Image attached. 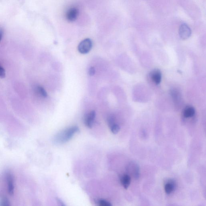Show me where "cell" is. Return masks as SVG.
Segmentation results:
<instances>
[{
    "mask_svg": "<svg viewBox=\"0 0 206 206\" xmlns=\"http://www.w3.org/2000/svg\"><path fill=\"white\" fill-rule=\"evenodd\" d=\"M78 14H79L78 10L77 8L73 7L68 10L66 15V17L67 20L72 22L76 20L78 17Z\"/></svg>",
    "mask_w": 206,
    "mask_h": 206,
    "instance_id": "obj_6",
    "label": "cell"
},
{
    "mask_svg": "<svg viewBox=\"0 0 206 206\" xmlns=\"http://www.w3.org/2000/svg\"><path fill=\"white\" fill-rule=\"evenodd\" d=\"M56 201L59 205L61 206H65V204H64V203H63L62 201L60 199H59V198H56Z\"/></svg>",
    "mask_w": 206,
    "mask_h": 206,
    "instance_id": "obj_16",
    "label": "cell"
},
{
    "mask_svg": "<svg viewBox=\"0 0 206 206\" xmlns=\"http://www.w3.org/2000/svg\"><path fill=\"white\" fill-rule=\"evenodd\" d=\"M179 37L184 40L189 38L192 34L190 27L186 23H183L179 26Z\"/></svg>",
    "mask_w": 206,
    "mask_h": 206,
    "instance_id": "obj_3",
    "label": "cell"
},
{
    "mask_svg": "<svg viewBox=\"0 0 206 206\" xmlns=\"http://www.w3.org/2000/svg\"><path fill=\"white\" fill-rule=\"evenodd\" d=\"M121 184L125 189H127L129 187L131 183V178L129 175L125 174L121 177Z\"/></svg>",
    "mask_w": 206,
    "mask_h": 206,
    "instance_id": "obj_9",
    "label": "cell"
},
{
    "mask_svg": "<svg viewBox=\"0 0 206 206\" xmlns=\"http://www.w3.org/2000/svg\"><path fill=\"white\" fill-rule=\"evenodd\" d=\"M150 77L156 85H159L161 80V73L160 70L156 69L151 72Z\"/></svg>",
    "mask_w": 206,
    "mask_h": 206,
    "instance_id": "obj_7",
    "label": "cell"
},
{
    "mask_svg": "<svg viewBox=\"0 0 206 206\" xmlns=\"http://www.w3.org/2000/svg\"><path fill=\"white\" fill-rule=\"evenodd\" d=\"M36 89L39 94L42 96V97L45 98V97L47 96V93L43 87L39 86L37 87Z\"/></svg>",
    "mask_w": 206,
    "mask_h": 206,
    "instance_id": "obj_13",
    "label": "cell"
},
{
    "mask_svg": "<svg viewBox=\"0 0 206 206\" xmlns=\"http://www.w3.org/2000/svg\"><path fill=\"white\" fill-rule=\"evenodd\" d=\"M95 117V111H92L88 113L85 116L84 118V123L85 125L89 128H92L94 123Z\"/></svg>",
    "mask_w": 206,
    "mask_h": 206,
    "instance_id": "obj_5",
    "label": "cell"
},
{
    "mask_svg": "<svg viewBox=\"0 0 206 206\" xmlns=\"http://www.w3.org/2000/svg\"><path fill=\"white\" fill-rule=\"evenodd\" d=\"M175 184L172 181H170L167 183L165 186V193L167 194H170L174 191L175 187Z\"/></svg>",
    "mask_w": 206,
    "mask_h": 206,
    "instance_id": "obj_11",
    "label": "cell"
},
{
    "mask_svg": "<svg viewBox=\"0 0 206 206\" xmlns=\"http://www.w3.org/2000/svg\"><path fill=\"white\" fill-rule=\"evenodd\" d=\"M3 30H2V29L0 27V42H1V40H2V36H3Z\"/></svg>",
    "mask_w": 206,
    "mask_h": 206,
    "instance_id": "obj_17",
    "label": "cell"
},
{
    "mask_svg": "<svg viewBox=\"0 0 206 206\" xmlns=\"http://www.w3.org/2000/svg\"><path fill=\"white\" fill-rule=\"evenodd\" d=\"M78 126H73L66 129L58 133L54 137V142L56 144L65 143L71 139L75 134L79 132Z\"/></svg>",
    "mask_w": 206,
    "mask_h": 206,
    "instance_id": "obj_1",
    "label": "cell"
},
{
    "mask_svg": "<svg viewBox=\"0 0 206 206\" xmlns=\"http://www.w3.org/2000/svg\"><path fill=\"white\" fill-rule=\"evenodd\" d=\"M97 203L100 206H111L112 204L110 202L104 199H99L97 201Z\"/></svg>",
    "mask_w": 206,
    "mask_h": 206,
    "instance_id": "obj_12",
    "label": "cell"
},
{
    "mask_svg": "<svg viewBox=\"0 0 206 206\" xmlns=\"http://www.w3.org/2000/svg\"><path fill=\"white\" fill-rule=\"evenodd\" d=\"M195 113V109L191 106H187L184 109L183 115L185 118H189L193 117Z\"/></svg>",
    "mask_w": 206,
    "mask_h": 206,
    "instance_id": "obj_8",
    "label": "cell"
},
{
    "mask_svg": "<svg viewBox=\"0 0 206 206\" xmlns=\"http://www.w3.org/2000/svg\"><path fill=\"white\" fill-rule=\"evenodd\" d=\"M5 180L7 184V191L10 195H13L14 193V179L12 174L10 172L6 174Z\"/></svg>",
    "mask_w": 206,
    "mask_h": 206,
    "instance_id": "obj_4",
    "label": "cell"
},
{
    "mask_svg": "<svg viewBox=\"0 0 206 206\" xmlns=\"http://www.w3.org/2000/svg\"><path fill=\"white\" fill-rule=\"evenodd\" d=\"M88 73L91 76H93L95 73V69L93 67H92L89 69V72H88Z\"/></svg>",
    "mask_w": 206,
    "mask_h": 206,
    "instance_id": "obj_15",
    "label": "cell"
},
{
    "mask_svg": "<svg viewBox=\"0 0 206 206\" xmlns=\"http://www.w3.org/2000/svg\"><path fill=\"white\" fill-rule=\"evenodd\" d=\"M92 47V42L91 39L86 38L82 40L78 47V50L81 54L88 53Z\"/></svg>",
    "mask_w": 206,
    "mask_h": 206,
    "instance_id": "obj_2",
    "label": "cell"
},
{
    "mask_svg": "<svg viewBox=\"0 0 206 206\" xmlns=\"http://www.w3.org/2000/svg\"><path fill=\"white\" fill-rule=\"evenodd\" d=\"M112 133L114 134H117L119 132L120 128L119 125L116 123L115 121H111L108 124Z\"/></svg>",
    "mask_w": 206,
    "mask_h": 206,
    "instance_id": "obj_10",
    "label": "cell"
},
{
    "mask_svg": "<svg viewBox=\"0 0 206 206\" xmlns=\"http://www.w3.org/2000/svg\"><path fill=\"white\" fill-rule=\"evenodd\" d=\"M5 76L6 73L4 69L0 66V78H4Z\"/></svg>",
    "mask_w": 206,
    "mask_h": 206,
    "instance_id": "obj_14",
    "label": "cell"
}]
</instances>
